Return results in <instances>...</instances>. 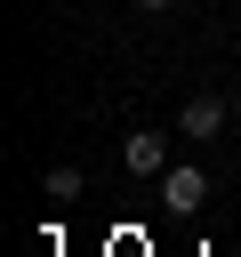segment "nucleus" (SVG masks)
Instances as JSON below:
<instances>
[{
	"label": "nucleus",
	"mask_w": 241,
	"mask_h": 257,
	"mask_svg": "<svg viewBox=\"0 0 241 257\" xmlns=\"http://www.w3.org/2000/svg\"><path fill=\"white\" fill-rule=\"evenodd\" d=\"M48 201H80V169H48Z\"/></svg>",
	"instance_id": "20e7f679"
},
{
	"label": "nucleus",
	"mask_w": 241,
	"mask_h": 257,
	"mask_svg": "<svg viewBox=\"0 0 241 257\" xmlns=\"http://www.w3.org/2000/svg\"><path fill=\"white\" fill-rule=\"evenodd\" d=\"M217 128H225V96H193L177 112V137H217Z\"/></svg>",
	"instance_id": "7ed1b4c3"
},
{
	"label": "nucleus",
	"mask_w": 241,
	"mask_h": 257,
	"mask_svg": "<svg viewBox=\"0 0 241 257\" xmlns=\"http://www.w3.org/2000/svg\"><path fill=\"white\" fill-rule=\"evenodd\" d=\"M161 201H169V209H201V201H209V177H201L193 161H177V169H161Z\"/></svg>",
	"instance_id": "f03ea898"
},
{
	"label": "nucleus",
	"mask_w": 241,
	"mask_h": 257,
	"mask_svg": "<svg viewBox=\"0 0 241 257\" xmlns=\"http://www.w3.org/2000/svg\"><path fill=\"white\" fill-rule=\"evenodd\" d=\"M120 161H129L137 177H161V169H169V137H161V128H129V137H120Z\"/></svg>",
	"instance_id": "f257e3e1"
},
{
	"label": "nucleus",
	"mask_w": 241,
	"mask_h": 257,
	"mask_svg": "<svg viewBox=\"0 0 241 257\" xmlns=\"http://www.w3.org/2000/svg\"><path fill=\"white\" fill-rule=\"evenodd\" d=\"M137 8H177V0H137Z\"/></svg>",
	"instance_id": "39448f33"
}]
</instances>
